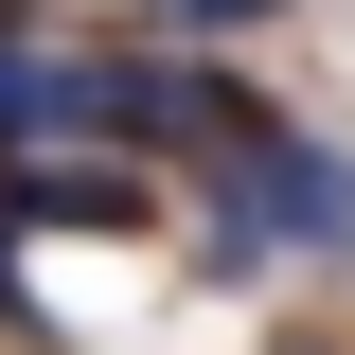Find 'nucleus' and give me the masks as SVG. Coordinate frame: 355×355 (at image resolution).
Wrapping results in <instances>:
<instances>
[{
	"label": "nucleus",
	"instance_id": "1",
	"mask_svg": "<svg viewBox=\"0 0 355 355\" xmlns=\"http://www.w3.org/2000/svg\"><path fill=\"white\" fill-rule=\"evenodd\" d=\"M214 266H355V160L266 107L214 160Z\"/></svg>",
	"mask_w": 355,
	"mask_h": 355
},
{
	"label": "nucleus",
	"instance_id": "2",
	"mask_svg": "<svg viewBox=\"0 0 355 355\" xmlns=\"http://www.w3.org/2000/svg\"><path fill=\"white\" fill-rule=\"evenodd\" d=\"M302 0H142V36H178V53H231V36H284Z\"/></svg>",
	"mask_w": 355,
	"mask_h": 355
},
{
	"label": "nucleus",
	"instance_id": "3",
	"mask_svg": "<svg viewBox=\"0 0 355 355\" xmlns=\"http://www.w3.org/2000/svg\"><path fill=\"white\" fill-rule=\"evenodd\" d=\"M36 71H53V53H36V0H0V142L36 125Z\"/></svg>",
	"mask_w": 355,
	"mask_h": 355
}]
</instances>
